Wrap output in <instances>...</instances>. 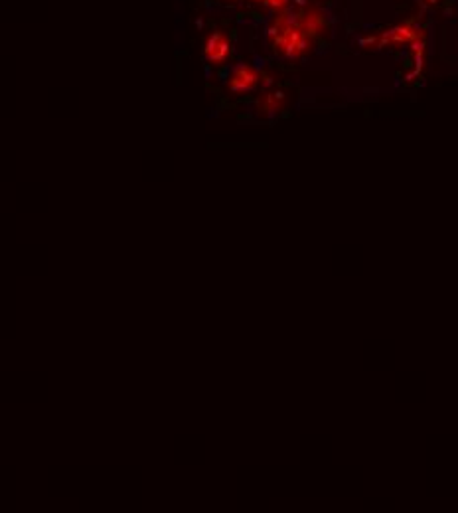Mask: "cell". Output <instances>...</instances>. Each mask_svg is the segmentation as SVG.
Masks as SVG:
<instances>
[{
    "label": "cell",
    "mask_w": 458,
    "mask_h": 513,
    "mask_svg": "<svg viewBox=\"0 0 458 513\" xmlns=\"http://www.w3.org/2000/svg\"><path fill=\"white\" fill-rule=\"evenodd\" d=\"M255 83H257V75L247 70H241L236 77H231V89L236 91H247V89L255 87Z\"/></svg>",
    "instance_id": "6da1fadb"
}]
</instances>
